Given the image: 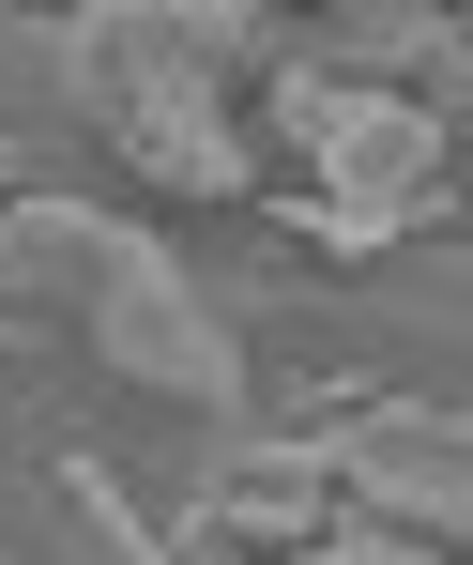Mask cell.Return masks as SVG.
<instances>
[{"label":"cell","mask_w":473,"mask_h":565,"mask_svg":"<svg viewBox=\"0 0 473 565\" xmlns=\"http://www.w3.org/2000/svg\"><path fill=\"white\" fill-rule=\"evenodd\" d=\"M0 382L46 459H93L138 520L198 504V473L260 428V382L153 230L107 199H0Z\"/></svg>","instance_id":"1"},{"label":"cell","mask_w":473,"mask_h":565,"mask_svg":"<svg viewBox=\"0 0 473 565\" xmlns=\"http://www.w3.org/2000/svg\"><path fill=\"white\" fill-rule=\"evenodd\" d=\"M62 46H77V122H93L107 169H138V184L169 199H214V214H260V122L229 77H276L290 31L260 0H122V15H62Z\"/></svg>","instance_id":"2"},{"label":"cell","mask_w":473,"mask_h":565,"mask_svg":"<svg viewBox=\"0 0 473 565\" xmlns=\"http://www.w3.org/2000/svg\"><path fill=\"white\" fill-rule=\"evenodd\" d=\"M260 122L321 169L305 199H260V230L321 245L336 276H367V260H397V245H428V230H443V122H428L412 93L321 77V62L290 46L276 77H260Z\"/></svg>","instance_id":"3"},{"label":"cell","mask_w":473,"mask_h":565,"mask_svg":"<svg viewBox=\"0 0 473 565\" xmlns=\"http://www.w3.org/2000/svg\"><path fill=\"white\" fill-rule=\"evenodd\" d=\"M169 535V565H290L336 535V444L321 428H245L229 459L198 473V504H169L153 520Z\"/></svg>","instance_id":"4"},{"label":"cell","mask_w":473,"mask_h":565,"mask_svg":"<svg viewBox=\"0 0 473 565\" xmlns=\"http://www.w3.org/2000/svg\"><path fill=\"white\" fill-rule=\"evenodd\" d=\"M321 444H336V504H352V520L428 535V551L473 565V413H443V397H367V413H336Z\"/></svg>","instance_id":"5"},{"label":"cell","mask_w":473,"mask_h":565,"mask_svg":"<svg viewBox=\"0 0 473 565\" xmlns=\"http://www.w3.org/2000/svg\"><path fill=\"white\" fill-rule=\"evenodd\" d=\"M352 290H367V337H381V397L473 413V230H428V245L367 260Z\"/></svg>","instance_id":"6"},{"label":"cell","mask_w":473,"mask_h":565,"mask_svg":"<svg viewBox=\"0 0 473 565\" xmlns=\"http://www.w3.org/2000/svg\"><path fill=\"white\" fill-rule=\"evenodd\" d=\"M0 565H169V535L93 459H31V473H0Z\"/></svg>","instance_id":"7"},{"label":"cell","mask_w":473,"mask_h":565,"mask_svg":"<svg viewBox=\"0 0 473 565\" xmlns=\"http://www.w3.org/2000/svg\"><path fill=\"white\" fill-rule=\"evenodd\" d=\"M321 551H336V565H459V551H428V535H381V520H352V504H336V535H321Z\"/></svg>","instance_id":"8"},{"label":"cell","mask_w":473,"mask_h":565,"mask_svg":"<svg viewBox=\"0 0 473 565\" xmlns=\"http://www.w3.org/2000/svg\"><path fill=\"white\" fill-rule=\"evenodd\" d=\"M46 444H31V413H15V382H0V473H31Z\"/></svg>","instance_id":"9"},{"label":"cell","mask_w":473,"mask_h":565,"mask_svg":"<svg viewBox=\"0 0 473 565\" xmlns=\"http://www.w3.org/2000/svg\"><path fill=\"white\" fill-rule=\"evenodd\" d=\"M290 565H336V551H290Z\"/></svg>","instance_id":"10"}]
</instances>
